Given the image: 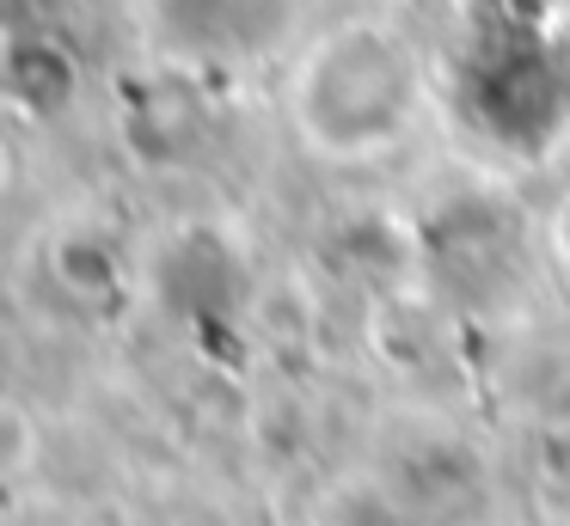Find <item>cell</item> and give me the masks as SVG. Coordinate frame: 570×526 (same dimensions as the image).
Segmentation results:
<instances>
[{"label":"cell","mask_w":570,"mask_h":526,"mask_svg":"<svg viewBox=\"0 0 570 526\" xmlns=\"http://www.w3.org/2000/svg\"><path fill=\"white\" fill-rule=\"evenodd\" d=\"M7 178H13V147H7V135H0V190H7Z\"/></svg>","instance_id":"3"},{"label":"cell","mask_w":570,"mask_h":526,"mask_svg":"<svg viewBox=\"0 0 570 526\" xmlns=\"http://www.w3.org/2000/svg\"><path fill=\"white\" fill-rule=\"evenodd\" d=\"M288 117L301 141H313L332 159L381 153L417 117V56L405 37L374 19L332 24L295 61Z\"/></svg>","instance_id":"1"},{"label":"cell","mask_w":570,"mask_h":526,"mask_svg":"<svg viewBox=\"0 0 570 526\" xmlns=\"http://www.w3.org/2000/svg\"><path fill=\"white\" fill-rule=\"evenodd\" d=\"M31 459H38V428H31V416L13 398H0V477L26 472Z\"/></svg>","instance_id":"2"}]
</instances>
